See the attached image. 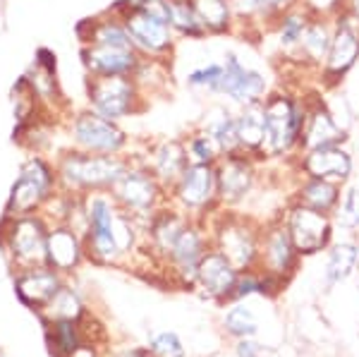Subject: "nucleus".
I'll list each match as a JSON object with an SVG mask.
<instances>
[{
    "mask_svg": "<svg viewBox=\"0 0 359 357\" xmlns=\"http://www.w3.org/2000/svg\"><path fill=\"white\" fill-rule=\"evenodd\" d=\"M50 223L43 214L3 216L0 221V247L13 271L46 264V240Z\"/></svg>",
    "mask_w": 359,
    "mask_h": 357,
    "instance_id": "0eeeda50",
    "label": "nucleus"
},
{
    "mask_svg": "<svg viewBox=\"0 0 359 357\" xmlns=\"http://www.w3.org/2000/svg\"><path fill=\"white\" fill-rule=\"evenodd\" d=\"M60 192L57 187L55 163L43 154L34 151L20 168V175L10 187L5 216H27L41 214L50 199Z\"/></svg>",
    "mask_w": 359,
    "mask_h": 357,
    "instance_id": "423d86ee",
    "label": "nucleus"
},
{
    "mask_svg": "<svg viewBox=\"0 0 359 357\" xmlns=\"http://www.w3.org/2000/svg\"><path fill=\"white\" fill-rule=\"evenodd\" d=\"M333 41V13L331 10H318L311 15V22L306 27L302 43H299L297 62H294V74H311L318 77L323 62L328 58Z\"/></svg>",
    "mask_w": 359,
    "mask_h": 357,
    "instance_id": "412c9836",
    "label": "nucleus"
},
{
    "mask_svg": "<svg viewBox=\"0 0 359 357\" xmlns=\"http://www.w3.org/2000/svg\"><path fill=\"white\" fill-rule=\"evenodd\" d=\"M326 103H328V108H331L333 118L338 120L340 128H345L347 132H350L352 130V123H355V108L350 106L347 96L340 89L326 91Z\"/></svg>",
    "mask_w": 359,
    "mask_h": 357,
    "instance_id": "a19ab883",
    "label": "nucleus"
},
{
    "mask_svg": "<svg viewBox=\"0 0 359 357\" xmlns=\"http://www.w3.org/2000/svg\"><path fill=\"white\" fill-rule=\"evenodd\" d=\"M130 156L144 163L156 175V180L163 185L168 192L175 187V182L187 170L189 156L182 137H163L144 144V151H135L130 147Z\"/></svg>",
    "mask_w": 359,
    "mask_h": 357,
    "instance_id": "a211bd4d",
    "label": "nucleus"
},
{
    "mask_svg": "<svg viewBox=\"0 0 359 357\" xmlns=\"http://www.w3.org/2000/svg\"><path fill=\"white\" fill-rule=\"evenodd\" d=\"M223 331L228 333L230 338L240 341V338H254L262 331V324H259V316L249 304L245 302H230L228 309L223 314Z\"/></svg>",
    "mask_w": 359,
    "mask_h": 357,
    "instance_id": "c9c22d12",
    "label": "nucleus"
},
{
    "mask_svg": "<svg viewBox=\"0 0 359 357\" xmlns=\"http://www.w3.org/2000/svg\"><path fill=\"white\" fill-rule=\"evenodd\" d=\"M340 197H343V185H338V182L309 177V175H297L294 173V182L290 192L292 201H299V204L309 206V209L333 216L340 204Z\"/></svg>",
    "mask_w": 359,
    "mask_h": 357,
    "instance_id": "cd10ccee",
    "label": "nucleus"
},
{
    "mask_svg": "<svg viewBox=\"0 0 359 357\" xmlns=\"http://www.w3.org/2000/svg\"><path fill=\"white\" fill-rule=\"evenodd\" d=\"M111 13L120 17L127 34L132 39V46L142 58H154V60H170L175 58L180 39L175 36L172 27L168 25L165 17H158L149 10L139 8L137 0H118L111 5Z\"/></svg>",
    "mask_w": 359,
    "mask_h": 357,
    "instance_id": "20e7f679",
    "label": "nucleus"
},
{
    "mask_svg": "<svg viewBox=\"0 0 359 357\" xmlns=\"http://www.w3.org/2000/svg\"><path fill=\"white\" fill-rule=\"evenodd\" d=\"M331 13H333V41L326 62H323L321 72L316 77V84L323 91L340 89L359 62V20H355L352 15H347L338 8H331Z\"/></svg>",
    "mask_w": 359,
    "mask_h": 357,
    "instance_id": "1a4fd4ad",
    "label": "nucleus"
},
{
    "mask_svg": "<svg viewBox=\"0 0 359 357\" xmlns=\"http://www.w3.org/2000/svg\"><path fill=\"white\" fill-rule=\"evenodd\" d=\"M77 36L79 46H118V48H135L132 39L127 34L125 25L120 22V17H115L111 10L86 17L77 25Z\"/></svg>",
    "mask_w": 359,
    "mask_h": 357,
    "instance_id": "bb28decb",
    "label": "nucleus"
},
{
    "mask_svg": "<svg viewBox=\"0 0 359 357\" xmlns=\"http://www.w3.org/2000/svg\"><path fill=\"white\" fill-rule=\"evenodd\" d=\"M57 173V187L65 194L82 197L89 192L111 189L132 163L127 154H91L69 147L53 159Z\"/></svg>",
    "mask_w": 359,
    "mask_h": 357,
    "instance_id": "f03ea898",
    "label": "nucleus"
},
{
    "mask_svg": "<svg viewBox=\"0 0 359 357\" xmlns=\"http://www.w3.org/2000/svg\"><path fill=\"white\" fill-rule=\"evenodd\" d=\"M147 350L156 357H187V348L175 331H154Z\"/></svg>",
    "mask_w": 359,
    "mask_h": 357,
    "instance_id": "ea45409f",
    "label": "nucleus"
},
{
    "mask_svg": "<svg viewBox=\"0 0 359 357\" xmlns=\"http://www.w3.org/2000/svg\"><path fill=\"white\" fill-rule=\"evenodd\" d=\"M132 357H156V355H151L149 350H132Z\"/></svg>",
    "mask_w": 359,
    "mask_h": 357,
    "instance_id": "c03bdc74",
    "label": "nucleus"
},
{
    "mask_svg": "<svg viewBox=\"0 0 359 357\" xmlns=\"http://www.w3.org/2000/svg\"><path fill=\"white\" fill-rule=\"evenodd\" d=\"M302 267V255L294 247L290 233L280 216L264 221L262 228V255H259V269L271 276H278L290 283L292 276Z\"/></svg>",
    "mask_w": 359,
    "mask_h": 357,
    "instance_id": "f3484780",
    "label": "nucleus"
},
{
    "mask_svg": "<svg viewBox=\"0 0 359 357\" xmlns=\"http://www.w3.org/2000/svg\"><path fill=\"white\" fill-rule=\"evenodd\" d=\"M304 128H302V142H299V154L311 151V149L321 147H340V144H350V132L340 128L338 120L333 118L331 108L326 103V91L318 84L311 89L304 86Z\"/></svg>",
    "mask_w": 359,
    "mask_h": 357,
    "instance_id": "2eb2a0df",
    "label": "nucleus"
},
{
    "mask_svg": "<svg viewBox=\"0 0 359 357\" xmlns=\"http://www.w3.org/2000/svg\"><path fill=\"white\" fill-rule=\"evenodd\" d=\"M170 204L196 221H206L218 209H223L218 201L216 166L189 163L175 187L170 189Z\"/></svg>",
    "mask_w": 359,
    "mask_h": 357,
    "instance_id": "9b49d317",
    "label": "nucleus"
},
{
    "mask_svg": "<svg viewBox=\"0 0 359 357\" xmlns=\"http://www.w3.org/2000/svg\"><path fill=\"white\" fill-rule=\"evenodd\" d=\"M194 13L199 15L208 39L237 36V20L233 0H189Z\"/></svg>",
    "mask_w": 359,
    "mask_h": 357,
    "instance_id": "2f4dec72",
    "label": "nucleus"
},
{
    "mask_svg": "<svg viewBox=\"0 0 359 357\" xmlns=\"http://www.w3.org/2000/svg\"><path fill=\"white\" fill-rule=\"evenodd\" d=\"M283 223L290 233L294 247L302 255V259L314 257L326 252L335 240V221L331 214L309 209L299 201H287L283 206Z\"/></svg>",
    "mask_w": 359,
    "mask_h": 357,
    "instance_id": "f8f14e48",
    "label": "nucleus"
},
{
    "mask_svg": "<svg viewBox=\"0 0 359 357\" xmlns=\"http://www.w3.org/2000/svg\"><path fill=\"white\" fill-rule=\"evenodd\" d=\"M223 77V60H206L201 65H194L184 74V84L194 94H206L211 99H218V86Z\"/></svg>",
    "mask_w": 359,
    "mask_h": 357,
    "instance_id": "4c0bfd02",
    "label": "nucleus"
},
{
    "mask_svg": "<svg viewBox=\"0 0 359 357\" xmlns=\"http://www.w3.org/2000/svg\"><path fill=\"white\" fill-rule=\"evenodd\" d=\"M237 276H240V271L225 259V255H221L216 247H211V250L201 257L199 267H196L194 290L211 302L230 304Z\"/></svg>",
    "mask_w": 359,
    "mask_h": 357,
    "instance_id": "aec40b11",
    "label": "nucleus"
},
{
    "mask_svg": "<svg viewBox=\"0 0 359 357\" xmlns=\"http://www.w3.org/2000/svg\"><path fill=\"white\" fill-rule=\"evenodd\" d=\"M357 271H359V262H357Z\"/></svg>",
    "mask_w": 359,
    "mask_h": 357,
    "instance_id": "a18cd8bd",
    "label": "nucleus"
},
{
    "mask_svg": "<svg viewBox=\"0 0 359 357\" xmlns=\"http://www.w3.org/2000/svg\"><path fill=\"white\" fill-rule=\"evenodd\" d=\"M196 128L213 137L221 144L223 154H235L240 151V144H237V120H235V108L225 101L208 103L201 113V118L196 120Z\"/></svg>",
    "mask_w": 359,
    "mask_h": 357,
    "instance_id": "c85d7f7f",
    "label": "nucleus"
},
{
    "mask_svg": "<svg viewBox=\"0 0 359 357\" xmlns=\"http://www.w3.org/2000/svg\"><path fill=\"white\" fill-rule=\"evenodd\" d=\"M235 120H237V144H240V151L262 159L264 140H266L264 101L235 108Z\"/></svg>",
    "mask_w": 359,
    "mask_h": 357,
    "instance_id": "c756f323",
    "label": "nucleus"
},
{
    "mask_svg": "<svg viewBox=\"0 0 359 357\" xmlns=\"http://www.w3.org/2000/svg\"><path fill=\"white\" fill-rule=\"evenodd\" d=\"M111 194L118 201L120 209L135 218L142 230H147L151 218L163 206L170 204V192L156 180V175L147 166L135 159H132L127 170L120 175V180L111 187Z\"/></svg>",
    "mask_w": 359,
    "mask_h": 357,
    "instance_id": "39448f33",
    "label": "nucleus"
},
{
    "mask_svg": "<svg viewBox=\"0 0 359 357\" xmlns=\"http://www.w3.org/2000/svg\"><path fill=\"white\" fill-rule=\"evenodd\" d=\"M211 230V243L221 255H225L237 271L259 269L262 255V228L264 221L249 211L240 209H218L206 218Z\"/></svg>",
    "mask_w": 359,
    "mask_h": 357,
    "instance_id": "7ed1b4c3",
    "label": "nucleus"
},
{
    "mask_svg": "<svg viewBox=\"0 0 359 357\" xmlns=\"http://www.w3.org/2000/svg\"><path fill=\"white\" fill-rule=\"evenodd\" d=\"M65 285V276L55 269H50L48 264L32 269H22L15 271V292L29 309L39 312L46 304L53 300V295Z\"/></svg>",
    "mask_w": 359,
    "mask_h": 357,
    "instance_id": "a878e982",
    "label": "nucleus"
},
{
    "mask_svg": "<svg viewBox=\"0 0 359 357\" xmlns=\"http://www.w3.org/2000/svg\"><path fill=\"white\" fill-rule=\"evenodd\" d=\"M86 259L84 238L74 226L69 223H50L48 240H46V264L62 276L77 271Z\"/></svg>",
    "mask_w": 359,
    "mask_h": 357,
    "instance_id": "b1692460",
    "label": "nucleus"
},
{
    "mask_svg": "<svg viewBox=\"0 0 359 357\" xmlns=\"http://www.w3.org/2000/svg\"><path fill=\"white\" fill-rule=\"evenodd\" d=\"M304 0H233L237 34H257L266 36L278 17H283L287 10L302 5Z\"/></svg>",
    "mask_w": 359,
    "mask_h": 357,
    "instance_id": "393cba45",
    "label": "nucleus"
},
{
    "mask_svg": "<svg viewBox=\"0 0 359 357\" xmlns=\"http://www.w3.org/2000/svg\"><path fill=\"white\" fill-rule=\"evenodd\" d=\"M333 8L343 10V13L352 15L355 20H359V0H338V3H335Z\"/></svg>",
    "mask_w": 359,
    "mask_h": 357,
    "instance_id": "37998d69",
    "label": "nucleus"
},
{
    "mask_svg": "<svg viewBox=\"0 0 359 357\" xmlns=\"http://www.w3.org/2000/svg\"><path fill=\"white\" fill-rule=\"evenodd\" d=\"M213 247L211 243V230L204 221H192L187 223V228L182 230V235L177 238L172 252L168 255L163 269H168V276L180 285V288H194V276L196 267H199L201 257Z\"/></svg>",
    "mask_w": 359,
    "mask_h": 357,
    "instance_id": "dca6fc26",
    "label": "nucleus"
},
{
    "mask_svg": "<svg viewBox=\"0 0 359 357\" xmlns=\"http://www.w3.org/2000/svg\"><path fill=\"white\" fill-rule=\"evenodd\" d=\"M264 161L245 151L225 154L216 163L218 201L223 209H240L247 199L254 197L262 182Z\"/></svg>",
    "mask_w": 359,
    "mask_h": 357,
    "instance_id": "ddd939ff",
    "label": "nucleus"
},
{
    "mask_svg": "<svg viewBox=\"0 0 359 357\" xmlns=\"http://www.w3.org/2000/svg\"><path fill=\"white\" fill-rule=\"evenodd\" d=\"M67 137L69 147L91 154H127L132 147V137L123 125L101 118L86 106L67 118Z\"/></svg>",
    "mask_w": 359,
    "mask_h": 357,
    "instance_id": "9d476101",
    "label": "nucleus"
},
{
    "mask_svg": "<svg viewBox=\"0 0 359 357\" xmlns=\"http://www.w3.org/2000/svg\"><path fill=\"white\" fill-rule=\"evenodd\" d=\"M79 62L86 77H132L142 55L118 46H79Z\"/></svg>",
    "mask_w": 359,
    "mask_h": 357,
    "instance_id": "5701e85b",
    "label": "nucleus"
},
{
    "mask_svg": "<svg viewBox=\"0 0 359 357\" xmlns=\"http://www.w3.org/2000/svg\"><path fill=\"white\" fill-rule=\"evenodd\" d=\"M359 262V245L355 240H333V245L326 250V264H323V283L331 288L340 285L357 271Z\"/></svg>",
    "mask_w": 359,
    "mask_h": 357,
    "instance_id": "7c9ffc66",
    "label": "nucleus"
},
{
    "mask_svg": "<svg viewBox=\"0 0 359 357\" xmlns=\"http://www.w3.org/2000/svg\"><path fill=\"white\" fill-rule=\"evenodd\" d=\"M235 355L237 357H271L273 350L266 343L257 341V336H254V338H240V341H235Z\"/></svg>",
    "mask_w": 359,
    "mask_h": 357,
    "instance_id": "79ce46f5",
    "label": "nucleus"
},
{
    "mask_svg": "<svg viewBox=\"0 0 359 357\" xmlns=\"http://www.w3.org/2000/svg\"><path fill=\"white\" fill-rule=\"evenodd\" d=\"M168 25L180 41H206L208 34L189 0H168Z\"/></svg>",
    "mask_w": 359,
    "mask_h": 357,
    "instance_id": "473e14b6",
    "label": "nucleus"
},
{
    "mask_svg": "<svg viewBox=\"0 0 359 357\" xmlns=\"http://www.w3.org/2000/svg\"><path fill=\"white\" fill-rule=\"evenodd\" d=\"M86 108L113 123L142 115L149 101L132 77H86L84 79Z\"/></svg>",
    "mask_w": 359,
    "mask_h": 357,
    "instance_id": "6e6552de",
    "label": "nucleus"
},
{
    "mask_svg": "<svg viewBox=\"0 0 359 357\" xmlns=\"http://www.w3.org/2000/svg\"><path fill=\"white\" fill-rule=\"evenodd\" d=\"M46 326V343H48L50 357H67L82 343H86V333L79 321H50Z\"/></svg>",
    "mask_w": 359,
    "mask_h": 357,
    "instance_id": "72a5a7b5",
    "label": "nucleus"
},
{
    "mask_svg": "<svg viewBox=\"0 0 359 357\" xmlns=\"http://www.w3.org/2000/svg\"><path fill=\"white\" fill-rule=\"evenodd\" d=\"M290 166L297 175L321 177V180L338 182L343 187L350 185L352 177H355V156L347 149V144L302 151L297 159L290 161Z\"/></svg>",
    "mask_w": 359,
    "mask_h": 357,
    "instance_id": "6ab92c4d",
    "label": "nucleus"
},
{
    "mask_svg": "<svg viewBox=\"0 0 359 357\" xmlns=\"http://www.w3.org/2000/svg\"><path fill=\"white\" fill-rule=\"evenodd\" d=\"M36 314L43 324H50V321H79L86 314V307L82 297H79V292L65 283L53 295V300L46 304L43 309H39Z\"/></svg>",
    "mask_w": 359,
    "mask_h": 357,
    "instance_id": "f704fd0d",
    "label": "nucleus"
},
{
    "mask_svg": "<svg viewBox=\"0 0 359 357\" xmlns=\"http://www.w3.org/2000/svg\"><path fill=\"white\" fill-rule=\"evenodd\" d=\"M266 140L264 163H290L299 156V142L304 128V86L302 84H273L264 99Z\"/></svg>",
    "mask_w": 359,
    "mask_h": 357,
    "instance_id": "f257e3e1",
    "label": "nucleus"
},
{
    "mask_svg": "<svg viewBox=\"0 0 359 357\" xmlns=\"http://www.w3.org/2000/svg\"><path fill=\"white\" fill-rule=\"evenodd\" d=\"M316 13V8L304 0L302 5L287 10L283 17H278L276 25L271 27V36H273V46H276V58H280L283 70H294V62H297V53H299V43H302V36L311 22V15Z\"/></svg>",
    "mask_w": 359,
    "mask_h": 357,
    "instance_id": "4be33fe9",
    "label": "nucleus"
},
{
    "mask_svg": "<svg viewBox=\"0 0 359 357\" xmlns=\"http://www.w3.org/2000/svg\"><path fill=\"white\" fill-rule=\"evenodd\" d=\"M335 228H343L345 233H357L359 230V182H350L343 187V197L333 214Z\"/></svg>",
    "mask_w": 359,
    "mask_h": 357,
    "instance_id": "58836bf2",
    "label": "nucleus"
},
{
    "mask_svg": "<svg viewBox=\"0 0 359 357\" xmlns=\"http://www.w3.org/2000/svg\"><path fill=\"white\" fill-rule=\"evenodd\" d=\"M223 77L218 86V99L230 103L233 108L249 106V103H262L269 91L273 89L269 74L262 67L247 65L235 50L223 53Z\"/></svg>",
    "mask_w": 359,
    "mask_h": 357,
    "instance_id": "4468645a",
    "label": "nucleus"
},
{
    "mask_svg": "<svg viewBox=\"0 0 359 357\" xmlns=\"http://www.w3.org/2000/svg\"><path fill=\"white\" fill-rule=\"evenodd\" d=\"M184 140V147H187V156H189V163H204V166H216L225 154L221 149V144L213 140L208 132H204L201 128H194L182 135Z\"/></svg>",
    "mask_w": 359,
    "mask_h": 357,
    "instance_id": "e433bc0d",
    "label": "nucleus"
}]
</instances>
